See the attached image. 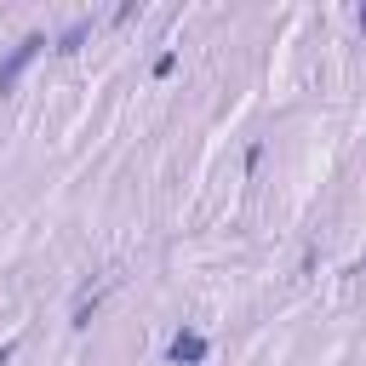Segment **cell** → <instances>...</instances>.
I'll list each match as a JSON object with an SVG mask.
<instances>
[{"label": "cell", "mask_w": 366, "mask_h": 366, "mask_svg": "<svg viewBox=\"0 0 366 366\" xmlns=\"http://www.w3.org/2000/svg\"><path fill=\"white\" fill-rule=\"evenodd\" d=\"M166 74H177V51H160L154 57V80H166Z\"/></svg>", "instance_id": "obj_4"}, {"label": "cell", "mask_w": 366, "mask_h": 366, "mask_svg": "<svg viewBox=\"0 0 366 366\" xmlns=\"http://www.w3.org/2000/svg\"><path fill=\"white\" fill-rule=\"evenodd\" d=\"M11 355H17V343H0V366H11Z\"/></svg>", "instance_id": "obj_5"}, {"label": "cell", "mask_w": 366, "mask_h": 366, "mask_svg": "<svg viewBox=\"0 0 366 366\" xmlns=\"http://www.w3.org/2000/svg\"><path fill=\"white\" fill-rule=\"evenodd\" d=\"M46 46H51V40H46L40 29H29V34H23V40H17V46H11L6 57H0V97H11V92H17L23 69H29V63H34V57H40Z\"/></svg>", "instance_id": "obj_1"}, {"label": "cell", "mask_w": 366, "mask_h": 366, "mask_svg": "<svg viewBox=\"0 0 366 366\" xmlns=\"http://www.w3.org/2000/svg\"><path fill=\"white\" fill-rule=\"evenodd\" d=\"M86 34H92V17H74V23H69V29H63V34L51 40V51H63V57H74V51L86 46Z\"/></svg>", "instance_id": "obj_3"}, {"label": "cell", "mask_w": 366, "mask_h": 366, "mask_svg": "<svg viewBox=\"0 0 366 366\" xmlns=\"http://www.w3.org/2000/svg\"><path fill=\"white\" fill-rule=\"evenodd\" d=\"M355 23H360V29H366V6H360V11H355Z\"/></svg>", "instance_id": "obj_6"}, {"label": "cell", "mask_w": 366, "mask_h": 366, "mask_svg": "<svg viewBox=\"0 0 366 366\" xmlns=\"http://www.w3.org/2000/svg\"><path fill=\"white\" fill-rule=\"evenodd\" d=\"M206 349H212V343H206V332L177 326V332H172V343H166V360H172V366H200V360H206Z\"/></svg>", "instance_id": "obj_2"}]
</instances>
